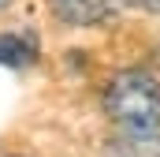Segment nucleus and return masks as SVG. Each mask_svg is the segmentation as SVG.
Instances as JSON below:
<instances>
[{
  "instance_id": "f257e3e1",
  "label": "nucleus",
  "mask_w": 160,
  "mask_h": 157,
  "mask_svg": "<svg viewBox=\"0 0 160 157\" xmlns=\"http://www.w3.org/2000/svg\"><path fill=\"white\" fill-rule=\"evenodd\" d=\"M104 112L127 135H157L160 131V78L145 68H130L108 82Z\"/></svg>"
},
{
  "instance_id": "f03ea898",
  "label": "nucleus",
  "mask_w": 160,
  "mask_h": 157,
  "mask_svg": "<svg viewBox=\"0 0 160 157\" xmlns=\"http://www.w3.org/2000/svg\"><path fill=\"white\" fill-rule=\"evenodd\" d=\"M116 8H119V0H52V11H56L63 23H71V26L104 23Z\"/></svg>"
},
{
  "instance_id": "7ed1b4c3",
  "label": "nucleus",
  "mask_w": 160,
  "mask_h": 157,
  "mask_svg": "<svg viewBox=\"0 0 160 157\" xmlns=\"http://www.w3.org/2000/svg\"><path fill=\"white\" fill-rule=\"evenodd\" d=\"M108 157H160V135H127L108 146Z\"/></svg>"
},
{
  "instance_id": "20e7f679",
  "label": "nucleus",
  "mask_w": 160,
  "mask_h": 157,
  "mask_svg": "<svg viewBox=\"0 0 160 157\" xmlns=\"http://www.w3.org/2000/svg\"><path fill=\"white\" fill-rule=\"evenodd\" d=\"M34 60V41L22 34H0V64L4 68H22Z\"/></svg>"
},
{
  "instance_id": "39448f33",
  "label": "nucleus",
  "mask_w": 160,
  "mask_h": 157,
  "mask_svg": "<svg viewBox=\"0 0 160 157\" xmlns=\"http://www.w3.org/2000/svg\"><path fill=\"white\" fill-rule=\"evenodd\" d=\"M134 4H142L145 11H157V15H160V0H134Z\"/></svg>"
}]
</instances>
